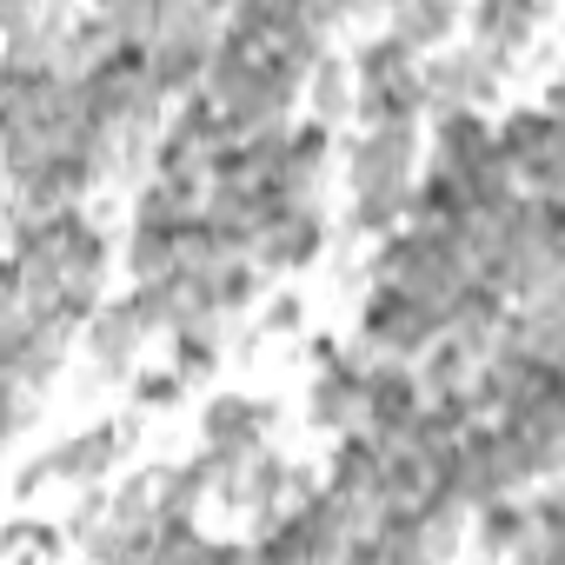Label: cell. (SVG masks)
<instances>
[{"mask_svg": "<svg viewBox=\"0 0 565 565\" xmlns=\"http://www.w3.org/2000/svg\"><path fill=\"white\" fill-rule=\"evenodd\" d=\"M419 173V127H360L353 147H347V186L353 200L360 193H386V200H406Z\"/></svg>", "mask_w": 565, "mask_h": 565, "instance_id": "cell-1", "label": "cell"}, {"mask_svg": "<svg viewBox=\"0 0 565 565\" xmlns=\"http://www.w3.org/2000/svg\"><path fill=\"white\" fill-rule=\"evenodd\" d=\"M279 419L273 399H253V393H213L200 406V452L220 459L226 472H239L259 446H266V426Z\"/></svg>", "mask_w": 565, "mask_h": 565, "instance_id": "cell-2", "label": "cell"}, {"mask_svg": "<svg viewBox=\"0 0 565 565\" xmlns=\"http://www.w3.org/2000/svg\"><path fill=\"white\" fill-rule=\"evenodd\" d=\"M41 459H47V472L67 479V486H114V466L127 459V419H100V426H87V433H67V439L47 446Z\"/></svg>", "mask_w": 565, "mask_h": 565, "instance_id": "cell-3", "label": "cell"}, {"mask_svg": "<svg viewBox=\"0 0 565 565\" xmlns=\"http://www.w3.org/2000/svg\"><path fill=\"white\" fill-rule=\"evenodd\" d=\"M320 246H327V220H320V206L307 200V206H287L279 220H266V226L253 233V266H259V273H307V266L320 259Z\"/></svg>", "mask_w": 565, "mask_h": 565, "instance_id": "cell-4", "label": "cell"}, {"mask_svg": "<svg viewBox=\"0 0 565 565\" xmlns=\"http://www.w3.org/2000/svg\"><path fill=\"white\" fill-rule=\"evenodd\" d=\"M366 360H373V353L340 347V360L307 380V426H320V433H333V439L360 426V380H366Z\"/></svg>", "mask_w": 565, "mask_h": 565, "instance_id": "cell-5", "label": "cell"}, {"mask_svg": "<svg viewBox=\"0 0 565 565\" xmlns=\"http://www.w3.org/2000/svg\"><path fill=\"white\" fill-rule=\"evenodd\" d=\"M539 21H545L539 0H479L472 14H459V28H472V47H486L492 61H505Z\"/></svg>", "mask_w": 565, "mask_h": 565, "instance_id": "cell-6", "label": "cell"}, {"mask_svg": "<svg viewBox=\"0 0 565 565\" xmlns=\"http://www.w3.org/2000/svg\"><path fill=\"white\" fill-rule=\"evenodd\" d=\"M452 34H459V8H446V0H406L386 14V41H399L413 61L452 47Z\"/></svg>", "mask_w": 565, "mask_h": 565, "instance_id": "cell-7", "label": "cell"}, {"mask_svg": "<svg viewBox=\"0 0 565 565\" xmlns=\"http://www.w3.org/2000/svg\"><path fill=\"white\" fill-rule=\"evenodd\" d=\"M140 347H147V333L120 313V307H100L87 327H81V353L107 373V380H120V373H134L140 366Z\"/></svg>", "mask_w": 565, "mask_h": 565, "instance_id": "cell-8", "label": "cell"}, {"mask_svg": "<svg viewBox=\"0 0 565 565\" xmlns=\"http://www.w3.org/2000/svg\"><path fill=\"white\" fill-rule=\"evenodd\" d=\"M300 100L313 107L307 120H320V127H333V120H347V114H353V74H347V54H340V47H327V54L313 61V74H307Z\"/></svg>", "mask_w": 565, "mask_h": 565, "instance_id": "cell-9", "label": "cell"}, {"mask_svg": "<svg viewBox=\"0 0 565 565\" xmlns=\"http://www.w3.org/2000/svg\"><path fill=\"white\" fill-rule=\"evenodd\" d=\"M466 519L479 525L472 539H479L486 565H492V558H512V545H519V539H525V525H532V512H525V499H519V492L486 499V505H479V512H466Z\"/></svg>", "mask_w": 565, "mask_h": 565, "instance_id": "cell-10", "label": "cell"}, {"mask_svg": "<svg viewBox=\"0 0 565 565\" xmlns=\"http://www.w3.org/2000/svg\"><path fill=\"white\" fill-rule=\"evenodd\" d=\"M180 393H186V386H180V373H167V366H153V373L134 380V406H140V413H167V406H180Z\"/></svg>", "mask_w": 565, "mask_h": 565, "instance_id": "cell-11", "label": "cell"}, {"mask_svg": "<svg viewBox=\"0 0 565 565\" xmlns=\"http://www.w3.org/2000/svg\"><path fill=\"white\" fill-rule=\"evenodd\" d=\"M259 333H279V340H287V333H307V300H300V294H279V300L266 307Z\"/></svg>", "mask_w": 565, "mask_h": 565, "instance_id": "cell-12", "label": "cell"}]
</instances>
